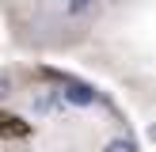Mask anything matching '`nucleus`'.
<instances>
[{
    "instance_id": "nucleus-6",
    "label": "nucleus",
    "mask_w": 156,
    "mask_h": 152,
    "mask_svg": "<svg viewBox=\"0 0 156 152\" xmlns=\"http://www.w3.org/2000/svg\"><path fill=\"white\" fill-rule=\"evenodd\" d=\"M8 91H12V76H0V99H8Z\"/></svg>"
},
{
    "instance_id": "nucleus-2",
    "label": "nucleus",
    "mask_w": 156,
    "mask_h": 152,
    "mask_svg": "<svg viewBox=\"0 0 156 152\" xmlns=\"http://www.w3.org/2000/svg\"><path fill=\"white\" fill-rule=\"evenodd\" d=\"M30 110L34 114H53V110H65V103H61V95L53 88H38L30 95Z\"/></svg>"
},
{
    "instance_id": "nucleus-4",
    "label": "nucleus",
    "mask_w": 156,
    "mask_h": 152,
    "mask_svg": "<svg viewBox=\"0 0 156 152\" xmlns=\"http://www.w3.org/2000/svg\"><path fill=\"white\" fill-rule=\"evenodd\" d=\"M103 152H137V141H129V137H114Z\"/></svg>"
},
{
    "instance_id": "nucleus-3",
    "label": "nucleus",
    "mask_w": 156,
    "mask_h": 152,
    "mask_svg": "<svg viewBox=\"0 0 156 152\" xmlns=\"http://www.w3.org/2000/svg\"><path fill=\"white\" fill-rule=\"evenodd\" d=\"M27 122H19V118H12V114H0V137H27Z\"/></svg>"
},
{
    "instance_id": "nucleus-5",
    "label": "nucleus",
    "mask_w": 156,
    "mask_h": 152,
    "mask_svg": "<svg viewBox=\"0 0 156 152\" xmlns=\"http://www.w3.org/2000/svg\"><path fill=\"white\" fill-rule=\"evenodd\" d=\"M91 8H95V0H69L65 15H84V12H91Z\"/></svg>"
},
{
    "instance_id": "nucleus-1",
    "label": "nucleus",
    "mask_w": 156,
    "mask_h": 152,
    "mask_svg": "<svg viewBox=\"0 0 156 152\" xmlns=\"http://www.w3.org/2000/svg\"><path fill=\"white\" fill-rule=\"evenodd\" d=\"M57 95H61V103H73V106H91L95 103V91L88 84H76V80H65V88Z\"/></svg>"
}]
</instances>
